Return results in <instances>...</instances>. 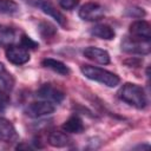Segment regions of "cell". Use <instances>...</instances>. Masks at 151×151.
<instances>
[{
	"instance_id": "obj_11",
	"label": "cell",
	"mask_w": 151,
	"mask_h": 151,
	"mask_svg": "<svg viewBox=\"0 0 151 151\" xmlns=\"http://www.w3.org/2000/svg\"><path fill=\"white\" fill-rule=\"evenodd\" d=\"M18 139V133L13 124L0 116V140L5 143H12Z\"/></svg>"
},
{
	"instance_id": "obj_21",
	"label": "cell",
	"mask_w": 151,
	"mask_h": 151,
	"mask_svg": "<svg viewBox=\"0 0 151 151\" xmlns=\"http://www.w3.org/2000/svg\"><path fill=\"white\" fill-rule=\"evenodd\" d=\"M79 4V0H59V6L63 8V9H73L78 6Z\"/></svg>"
},
{
	"instance_id": "obj_15",
	"label": "cell",
	"mask_w": 151,
	"mask_h": 151,
	"mask_svg": "<svg viewBox=\"0 0 151 151\" xmlns=\"http://www.w3.org/2000/svg\"><path fill=\"white\" fill-rule=\"evenodd\" d=\"M71 142H72V139L65 132L53 131V132H51L48 134V144L52 145V146H54V147H64V146H67Z\"/></svg>"
},
{
	"instance_id": "obj_16",
	"label": "cell",
	"mask_w": 151,
	"mask_h": 151,
	"mask_svg": "<svg viewBox=\"0 0 151 151\" xmlns=\"http://www.w3.org/2000/svg\"><path fill=\"white\" fill-rule=\"evenodd\" d=\"M19 11V5L14 0H0V13L14 14Z\"/></svg>"
},
{
	"instance_id": "obj_8",
	"label": "cell",
	"mask_w": 151,
	"mask_h": 151,
	"mask_svg": "<svg viewBox=\"0 0 151 151\" xmlns=\"http://www.w3.org/2000/svg\"><path fill=\"white\" fill-rule=\"evenodd\" d=\"M83 54L85 58L100 64V65H107L110 64V54L107 51L99 48V47H94V46H88L83 51Z\"/></svg>"
},
{
	"instance_id": "obj_5",
	"label": "cell",
	"mask_w": 151,
	"mask_h": 151,
	"mask_svg": "<svg viewBox=\"0 0 151 151\" xmlns=\"http://www.w3.org/2000/svg\"><path fill=\"white\" fill-rule=\"evenodd\" d=\"M78 14L85 21H97L104 17V8L97 2H86L80 7Z\"/></svg>"
},
{
	"instance_id": "obj_18",
	"label": "cell",
	"mask_w": 151,
	"mask_h": 151,
	"mask_svg": "<svg viewBox=\"0 0 151 151\" xmlns=\"http://www.w3.org/2000/svg\"><path fill=\"white\" fill-rule=\"evenodd\" d=\"M125 14L131 18H144L146 15V12L138 6H131L125 9Z\"/></svg>"
},
{
	"instance_id": "obj_17",
	"label": "cell",
	"mask_w": 151,
	"mask_h": 151,
	"mask_svg": "<svg viewBox=\"0 0 151 151\" xmlns=\"http://www.w3.org/2000/svg\"><path fill=\"white\" fill-rule=\"evenodd\" d=\"M39 32H40V34H41L42 38L47 39V38H51V37H53V35L55 34L57 28H55V26L52 25L51 22L44 21V22H41V24L39 25Z\"/></svg>"
},
{
	"instance_id": "obj_9",
	"label": "cell",
	"mask_w": 151,
	"mask_h": 151,
	"mask_svg": "<svg viewBox=\"0 0 151 151\" xmlns=\"http://www.w3.org/2000/svg\"><path fill=\"white\" fill-rule=\"evenodd\" d=\"M37 6L44 12V13H46L47 15H50V17H52L53 19H55V21L60 25V26H63V27H65L66 26V18L54 7V5L50 1V0H38L37 1Z\"/></svg>"
},
{
	"instance_id": "obj_13",
	"label": "cell",
	"mask_w": 151,
	"mask_h": 151,
	"mask_svg": "<svg viewBox=\"0 0 151 151\" xmlns=\"http://www.w3.org/2000/svg\"><path fill=\"white\" fill-rule=\"evenodd\" d=\"M41 65L46 68H50L61 76H68L71 73V70L60 60H57V59H53V58H45L42 61H41Z\"/></svg>"
},
{
	"instance_id": "obj_6",
	"label": "cell",
	"mask_w": 151,
	"mask_h": 151,
	"mask_svg": "<svg viewBox=\"0 0 151 151\" xmlns=\"http://www.w3.org/2000/svg\"><path fill=\"white\" fill-rule=\"evenodd\" d=\"M37 94H38V97L42 98L44 100H48V101H51L53 104H59L65 98V93L61 90H59L58 87H55V86H53L51 84L42 85L38 90Z\"/></svg>"
},
{
	"instance_id": "obj_22",
	"label": "cell",
	"mask_w": 151,
	"mask_h": 151,
	"mask_svg": "<svg viewBox=\"0 0 151 151\" xmlns=\"http://www.w3.org/2000/svg\"><path fill=\"white\" fill-rule=\"evenodd\" d=\"M9 101H11L9 96L4 90L0 88V111H5L9 105Z\"/></svg>"
},
{
	"instance_id": "obj_24",
	"label": "cell",
	"mask_w": 151,
	"mask_h": 151,
	"mask_svg": "<svg viewBox=\"0 0 151 151\" xmlns=\"http://www.w3.org/2000/svg\"><path fill=\"white\" fill-rule=\"evenodd\" d=\"M125 64L126 65H129V66H134V67H137V66H139V64H140V60L139 59H136V58H132V59H129V60H125Z\"/></svg>"
},
{
	"instance_id": "obj_14",
	"label": "cell",
	"mask_w": 151,
	"mask_h": 151,
	"mask_svg": "<svg viewBox=\"0 0 151 151\" xmlns=\"http://www.w3.org/2000/svg\"><path fill=\"white\" fill-rule=\"evenodd\" d=\"M61 129L66 133H80L84 131V124L78 116H71L66 122H64Z\"/></svg>"
},
{
	"instance_id": "obj_12",
	"label": "cell",
	"mask_w": 151,
	"mask_h": 151,
	"mask_svg": "<svg viewBox=\"0 0 151 151\" xmlns=\"http://www.w3.org/2000/svg\"><path fill=\"white\" fill-rule=\"evenodd\" d=\"M90 33L93 37H97V38H100L104 40H112L116 35L114 29L110 25H106V24H98V25L93 26L91 28Z\"/></svg>"
},
{
	"instance_id": "obj_10",
	"label": "cell",
	"mask_w": 151,
	"mask_h": 151,
	"mask_svg": "<svg viewBox=\"0 0 151 151\" xmlns=\"http://www.w3.org/2000/svg\"><path fill=\"white\" fill-rule=\"evenodd\" d=\"M130 33L132 37L150 40L151 39V26L145 20H136L130 25Z\"/></svg>"
},
{
	"instance_id": "obj_23",
	"label": "cell",
	"mask_w": 151,
	"mask_h": 151,
	"mask_svg": "<svg viewBox=\"0 0 151 151\" xmlns=\"http://www.w3.org/2000/svg\"><path fill=\"white\" fill-rule=\"evenodd\" d=\"M14 38V34L11 29H5L0 32V42L5 44V42H11Z\"/></svg>"
},
{
	"instance_id": "obj_4",
	"label": "cell",
	"mask_w": 151,
	"mask_h": 151,
	"mask_svg": "<svg viewBox=\"0 0 151 151\" xmlns=\"http://www.w3.org/2000/svg\"><path fill=\"white\" fill-rule=\"evenodd\" d=\"M54 110H55V106L53 103L48 100H40V101H33L28 104L25 107V113L31 118H41L53 113Z\"/></svg>"
},
{
	"instance_id": "obj_1",
	"label": "cell",
	"mask_w": 151,
	"mask_h": 151,
	"mask_svg": "<svg viewBox=\"0 0 151 151\" xmlns=\"http://www.w3.org/2000/svg\"><path fill=\"white\" fill-rule=\"evenodd\" d=\"M119 98L125 101L126 104L136 107V109H144L147 104V99H146V94L143 90L142 86L133 84V83H126L124 84L119 92Z\"/></svg>"
},
{
	"instance_id": "obj_19",
	"label": "cell",
	"mask_w": 151,
	"mask_h": 151,
	"mask_svg": "<svg viewBox=\"0 0 151 151\" xmlns=\"http://www.w3.org/2000/svg\"><path fill=\"white\" fill-rule=\"evenodd\" d=\"M0 80H1L8 88H11V87L13 86V78H12V76L6 71V68H5V66H4L2 63H0Z\"/></svg>"
},
{
	"instance_id": "obj_2",
	"label": "cell",
	"mask_w": 151,
	"mask_h": 151,
	"mask_svg": "<svg viewBox=\"0 0 151 151\" xmlns=\"http://www.w3.org/2000/svg\"><path fill=\"white\" fill-rule=\"evenodd\" d=\"M80 71L87 79L98 81L107 87H116L120 83V78L116 73L110 72L105 68H100L91 65H83L80 66Z\"/></svg>"
},
{
	"instance_id": "obj_3",
	"label": "cell",
	"mask_w": 151,
	"mask_h": 151,
	"mask_svg": "<svg viewBox=\"0 0 151 151\" xmlns=\"http://www.w3.org/2000/svg\"><path fill=\"white\" fill-rule=\"evenodd\" d=\"M122 50L130 54H149L151 50L150 40L139 39L136 37H126L122 40Z\"/></svg>"
},
{
	"instance_id": "obj_7",
	"label": "cell",
	"mask_w": 151,
	"mask_h": 151,
	"mask_svg": "<svg viewBox=\"0 0 151 151\" xmlns=\"http://www.w3.org/2000/svg\"><path fill=\"white\" fill-rule=\"evenodd\" d=\"M6 58L14 65H24L29 60L28 51L22 46L9 45L6 50Z\"/></svg>"
},
{
	"instance_id": "obj_20",
	"label": "cell",
	"mask_w": 151,
	"mask_h": 151,
	"mask_svg": "<svg viewBox=\"0 0 151 151\" xmlns=\"http://www.w3.org/2000/svg\"><path fill=\"white\" fill-rule=\"evenodd\" d=\"M21 46L22 47H25L26 50L27 48H32V50H35V48H38L39 47V45H38V42H35L34 40H32L29 37H27V35H25V34H22V37H21Z\"/></svg>"
}]
</instances>
